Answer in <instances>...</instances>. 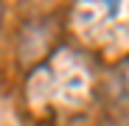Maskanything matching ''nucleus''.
Masks as SVG:
<instances>
[{
    "instance_id": "nucleus-2",
    "label": "nucleus",
    "mask_w": 129,
    "mask_h": 126,
    "mask_svg": "<svg viewBox=\"0 0 129 126\" xmlns=\"http://www.w3.org/2000/svg\"><path fill=\"white\" fill-rule=\"evenodd\" d=\"M0 25H3V3H0Z\"/></svg>"
},
{
    "instance_id": "nucleus-1",
    "label": "nucleus",
    "mask_w": 129,
    "mask_h": 126,
    "mask_svg": "<svg viewBox=\"0 0 129 126\" xmlns=\"http://www.w3.org/2000/svg\"><path fill=\"white\" fill-rule=\"evenodd\" d=\"M112 107L123 120H129V59L112 73Z\"/></svg>"
}]
</instances>
